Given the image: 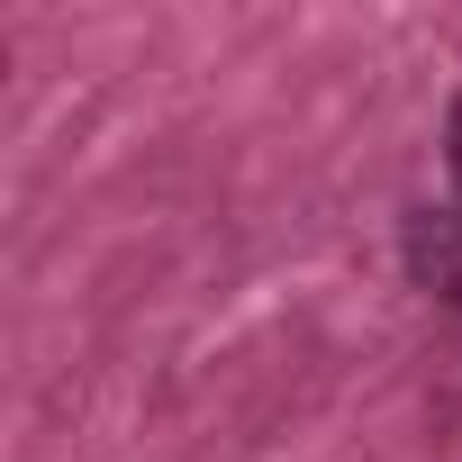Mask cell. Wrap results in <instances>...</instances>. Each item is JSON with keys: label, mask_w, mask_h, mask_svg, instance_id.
Instances as JSON below:
<instances>
[{"label": "cell", "mask_w": 462, "mask_h": 462, "mask_svg": "<svg viewBox=\"0 0 462 462\" xmlns=\"http://www.w3.org/2000/svg\"><path fill=\"white\" fill-rule=\"evenodd\" d=\"M444 172H453V208H462V91L444 109Z\"/></svg>", "instance_id": "cell-2"}, {"label": "cell", "mask_w": 462, "mask_h": 462, "mask_svg": "<svg viewBox=\"0 0 462 462\" xmlns=\"http://www.w3.org/2000/svg\"><path fill=\"white\" fill-rule=\"evenodd\" d=\"M399 263H408V282H417L426 300L462 309V208H453V199L399 217Z\"/></svg>", "instance_id": "cell-1"}]
</instances>
